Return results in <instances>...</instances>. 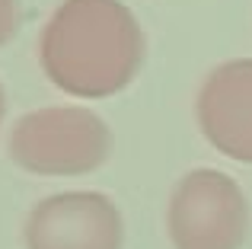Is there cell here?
<instances>
[{"instance_id":"7","label":"cell","mask_w":252,"mask_h":249,"mask_svg":"<svg viewBox=\"0 0 252 249\" xmlns=\"http://www.w3.org/2000/svg\"><path fill=\"white\" fill-rule=\"evenodd\" d=\"M3 112H6V96H3V87H0V122H3Z\"/></svg>"},{"instance_id":"5","label":"cell","mask_w":252,"mask_h":249,"mask_svg":"<svg viewBox=\"0 0 252 249\" xmlns=\"http://www.w3.org/2000/svg\"><path fill=\"white\" fill-rule=\"evenodd\" d=\"M195 115L214 150L236 163H252V58L211 70L198 90Z\"/></svg>"},{"instance_id":"2","label":"cell","mask_w":252,"mask_h":249,"mask_svg":"<svg viewBox=\"0 0 252 249\" xmlns=\"http://www.w3.org/2000/svg\"><path fill=\"white\" fill-rule=\"evenodd\" d=\"M112 131L80 106H45L10 131V156L35 176H86L109 160Z\"/></svg>"},{"instance_id":"3","label":"cell","mask_w":252,"mask_h":249,"mask_svg":"<svg viewBox=\"0 0 252 249\" xmlns=\"http://www.w3.org/2000/svg\"><path fill=\"white\" fill-rule=\"evenodd\" d=\"M166 227L176 249H240L249 233V201L233 176L191 169L172 188Z\"/></svg>"},{"instance_id":"1","label":"cell","mask_w":252,"mask_h":249,"mask_svg":"<svg viewBox=\"0 0 252 249\" xmlns=\"http://www.w3.org/2000/svg\"><path fill=\"white\" fill-rule=\"evenodd\" d=\"M42 70L77 99H105L134 80L144 32L122 0H64L38 38Z\"/></svg>"},{"instance_id":"4","label":"cell","mask_w":252,"mask_h":249,"mask_svg":"<svg viewBox=\"0 0 252 249\" xmlns=\"http://www.w3.org/2000/svg\"><path fill=\"white\" fill-rule=\"evenodd\" d=\"M26 249H122L125 220L102 192H58L29 211Z\"/></svg>"},{"instance_id":"6","label":"cell","mask_w":252,"mask_h":249,"mask_svg":"<svg viewBox=\"0 0 252 249\" xmlns=\"http://www.w3.org/2000/svg\"><path fill=\"white\" fill-rule=\"evenodd\" d=\"M19 29V0H0V48Z\"/></svg>"}]
</instances>
